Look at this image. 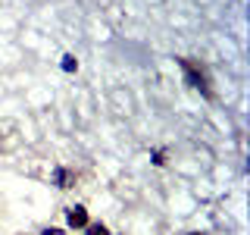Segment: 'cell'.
<instances>
[{
    "mask_svg": "<svg viewBox=\"0 0 250 235\" xmlns=\"http://www.w3.org/2000/svg\"><path fill=\"white\" fill-rule=\"evenodd\" d=\"M69 226H72V229L88 226V210H84V207H72V210H69Z\"/></svg>",
    "mask_w": 250,
    "mask_h": 235,
    "instance_id": "6da1fadb",
    "label": "cell"
},
{
    "mask_svg": "<svg viewBox=\"0 0 250 235\" xmlns=\"http://www.w3.org/2000/svg\"><path fill=\"white\" fill-rule=\"evenodd\" d=\"M57 182H60V188H69V185H72V172L57 169Z\"/></svg>",
    "mask_w": 250,
    "mask_h": 235,
    "instance_id": "7a4b0ae2",
    "label": "cell"
},
{
    "mask_svg": "<svg viewBox=\"0 0 250 235\" xmlns=\"http://www.w3.org/2000/svg\"><path fill=\"white\" fill-rule=\"evenodd\" d=\"M62 69H66V72H75V57H62Z\"/></svg>",
    "mask_w": 250,
    "mask_h": 235,
    "instance_id": "3957f363",
    "label": "cell"
},
{
    "mask_svg": "<svg viewBox=\"0 0 250 235\" xmlns=\"http://www.w3.org/2000/svg\"><path fill=\"white\" fill-rule=\"evenodd\" d=\"M88 235H109V232H106V229H104V226H100V223H97V226H88Z\"/></svg>",
    "mask_w": 250,
    "mask_h": 235,
    "instance_id": "277c9868",
    "label": "cell"
},
{
    "mask_svg": "<svg viewBox=\"0 0 250 235\" xmlns=\"http://www.w3.org/2000/svg\"><path fill=\"white\" fill-rule=\"evenodd\" d=\"M44 235H66L62 229H44Z\"/></svg>",
    "mask_w": 250,
    "mask_h": 235,
    "instance_id": "5b68a950",
    "label": "cell"
}]
</instances>
